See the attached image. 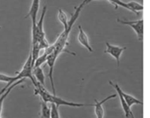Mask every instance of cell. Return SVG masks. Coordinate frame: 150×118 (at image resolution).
<instances>
[{
	"instance_id": "5bb4252c",
	"label": "cell",
	"mask_w": 150,
	"mask_h": 118,
	"mask_svg": "<svg viewBox=\"0 0 150 118\" xmlns=\"http://www.w3.org/2000/svg\"><path fill=\"white\" fill-rule=\"evenodd\" d=\"M13 79H14V76H10V75H6V74H0V81H1V82H4V83L7 84V85H6L4 88H3V89L0 91V96H1L3 93H4V92L6 91V89H7L11 84L14 83Z\"/></svg>"
},
{
	"instance_id": "6da1fadb",
	"label": "cell",
	"mask_w": 150,
	"mask_h": 118,
	"mask_svg": "<svg viewBox=\"0 0 150 118\" xmlns=\"http://www.w3.org/2000/svg\"><path fill=\"white\" fill-rule=\"evenodd\" d=\"M89 3H90L89 0H83V1L81 3V4H80L79 6L76 7L75 12L71 15V18H70V19L69 20L68 28L65 29V30H63V32L59 35L58 39H56L55 43L54 44V53L55 56L58 57V56H59L62 53H63V52H66V53H70V54L76 55L74 53H71V52L66 50V47H67V46L69 45V42H68V41H69V33H70V32H71V29H72V27H73L75 22L77 20L78 17L80 16V13H81L82 10L83 9V7H84L86 4H88Z\"/></svg>"
},
{
	"instance_id": "44dd1931",
	"label": "cell",
	"mask_w": 150,
	"mask_h": 118,
	"mask_svg": "<svg viewBox=\"0 0 150 118\" xmlns=\"http://www.w3.org/2000/svg\"><path fill=\"white\" fill-rule=\"evenodd\" d=\"M0 29H1V25H0Z\"/></svg>"
},
{
	"instance_id": "277c9868",
	"label": "cell",
	"mask_w": 150,
	"mask_h": 118,
	"mask_svg": "<svg viewBox=\"0 0 150 118\" xmlns=\"http://www.w3.org/2000/svg\"><path fill=\"white\" fill-rule=\"evenodd\" d=\"M117 21L122 25H129L133 30L135 32L138 40L142 41L144 39V20L143 19H139L137 21H129V20H121V19H117Z\"/></svg>"
},
{
	"instance_id": "d6986e66",
	"label": "cell",
	"mask_w": 150,
	"mask_h": 118,
	"mask_svg": "<svg viewBox=\"0 0 150 118\" xmlns=\"http://www.w3.org/2000/svg\"><path fill=\"white\" fill-rule=\"evenodd\" d=\"M129 118H135V117H134V114H132V115L130 116V117H129Z\"/></svg>"
},
{
	"instance_id": "30bf717a",
	"label": "cell",
	"mask_w": 150,
	"mask_h": 118,
	"mask_svg": "<svg viewBox=\"0 0 150 118\" xmlns=\"http://www.w3.org/2000/svg\"><path fill=\"white\" fill-rule=\"evenodd\" d=\"M23 81H24V79L17 81L16 82H14L13 84H11V86L6 89V91H5L4 93H3V94L0 96V117H1L2 111H3V105H4V102L5 98H6V97L8 96V95L11 93V89H12V88H14L15 87H17L18 84H21Z\"/></svg>"
},
{
	"instance_id": "ac0fdd59",
	"label": "cell",
	"mask_w": 150,
	"mask_h": 118,
	"mask_svg": "<svg viewBox=\"0 0 150 118\" xmlns=\"http://www.w3.org/2000/svg\"><path fill=\"white\" fill-rule=\"evenodd\" d=\"M51 106V118H61L60 117V113H59V110L54 103H50Z\"/></svg>"
},
{
	"instance_id": "9c48e42d",
	"label": "cell",
	"mask_w": 150,
	"mask_h": 118,
	"mask_svg": "<svg viewBox=\"0 0 150 118\" xmlns=\"http://www.w3.org/2000/svg\"><path fill=\"white\" fill-rule=\"evenodd\" d=\"M78 28H79V33H78V41L80 42L81 45H83L86 49H88L89 52L92 53L93 52V49L90 44V41H89V38L87 36V34L85 33V32L83 31L82 25H78Z\"/></svg>"
},
{
	"instance_id": "4fadbf2b",
	"label": "cell",
	"mask_w": 150,
	"mask_h": 118,
	"mask_svg": "<svg viewBox=\"0 0 150 118\" xmlns=\"http://www.w3.org/2000/svg\"><path fill=\"white\" fill-rule=\"evenodd\" d=\"M40 118H51V106L40 99Z\"/></svg>"
},
{
	"instance_id": "3957f363",
	"label": "cell",
	"mask_w": 150,
	"mask_h": 118,
	"mask_svg": "<svg viewBox=\"0 0 150 118\" xmlns=\"http://www.w3.org/2000/svg\"><path fill=\"white\" fill-rule=\"evenodd\" d=\"M46 12H47V5L43 7L41 16L40 18V20L37 22L36 25L32 27V46L39 44L41 50H44L50 46L46 39L45 36L46 34L44 32V18H45Z\"/></svg>"
},
{
	"instance_id": "2e32d148",
	"label": "cell",
	"mask_w": 150,
	"mask_h": 118,
	"mask_svg": "<svg viewBox=\"0 0 150 118\" xmlns=\"http://www.w3.org/2000/svg\"><path fill=\"white\" fill-rule=\"evenodd\" d=\"M128 5L130 6L131 8V11L134 12V13H138L140 11H142L144 10V7L142 4H141L140 3H137V2H134V1H131L129 3H127Z\"/></svg>"
},
{
	"instance_id": "e0dca14e",
	"label": "cell",
	"mask_w": 150,
	"mask_h": 118,
	"mask_svg": "<svg viewBox=\"0 0 150 118\" xmlns=\"http://www.w3.org/2000/svg\"><path fill=\"white\" fill-rule=\"evenodd\" d=\"M108 1H109L112 4H113V5L115 6L116 9L118 8V6H121V7H123V8H126L127 10L131 11V8H130V6L128 5V4L123 2L122 0H108Z\"/></svg>"
},
{
	"instance_id": "5b68a950",
	"label": "cell",
	"mask_w": 150,
	"mask_h": 118,
	"mask_svg": "<svg viewBox=\"0 0 150 118\" xmlns=\"http://www.w3.org/2000/svg\"><path fill=\"white\" fill-rule=\"evenodd\" d=\"M105 46H106V49L105 50V53L112 55L116 60L118 67H120L121 54L125 51V49H127V47H125V46L121 47V46H113V45H111L108 42H105Z\"/></svg>"
},
{
	"instance_id": "ba28073f",
	"label": "cell",
	"mask_w": 150,
	"mask_h": 118,
	"mask_svg": "<svg viewBox=\"0 0 150 118\" xmlns=\"http://www.w3.org/2000/svg\"><path fill=\"white\" fill-rule=\"evenodd\" d=\"M118 96V94H114V95H112V96H109L108 97L105 98L103 101L101 102H98L97 99H95V104H94V108H95V114H96V117L97 118H104L105 116V110H104V108H103V104L107 102L108 100L112 99V98H115L116 96Z\"/></svg>"
},
{
	"instance_id": "7402d4cb",
	"label": "cell",
	"mask_w": 150,
	"mask_h": 118,
	"mask_svg": "<svg viewBox=\"0 0 150 118\" xmlns=\"http://www.w3.org/2000/svg\"><path fill=\"white\" fill-rule=\"evenodd\" d=\"M0 118H1V117H0Z\"/></svg>"
},
{
	"instance_id": "7c38bea8",
	"label": "cell",
	"mask_w": 150,
	"mask_h": 118,
	"mask_svg": "<svg viewBox=\"0 0 150 118\" xmlns=\"http://www.w3.org/2000/svg\"><path fill=\"white\" fill-rule=\"evenodd\" d=\"M121 94H122V96H123V97H124V99H125L126 103H127V105H128L130 108H131L134 104L143 105V102H142V101H141V100H139V99H137V98L134 97L133 96L128 95V94H126V93H125V92H123V91H121Z\"/></svg>"
},
{
	"instance_id": "52a82bcc",
	"label": "cell",
	"mask_w": 150,
	"mask_h": 118,
	"mask_svg": "<svg viewBox=\"0 0 150 118\" xmlns=\"http://www.w3.org/2000/svg\"><path fill=\"white\" fill-rule=\"evenodd\" d=\"M57 56L54 55V53H52L47 60V64L48 66L49 71H48V77L51 82V87H52V91H53V95H56L55 93V88H54V77H53V74H54V65H55V61L57 60Z\"/></svg>"
},
{
	"instance_id": "8fae6325",
	"label": "cell",
	"mask_w": 150,
	"mask_h": 118,
	"mask_svg": "<svg viewBox=\"0 0 150 118\" xmlns=\"http://www.w3.org/2000/svg\"><path fill=\"white\" fill-rule=\"evenodd\" d=\"M33 75L38 83H40V85L45 87V79L46 78H45V74H44V72H43V69L41 68V67H34L33 69Z\"/></svg>"
},
{
	"instance_id": "7a4b0ae2",
	"label": "cell",
	"mask_w": 150,
	"mask_h": 118,
	"mask_svg": "<svg viewBox=\"0 0 150 118\" xmlns=\"http://www.w3.org/2000/svg\"><path fill=\"white\" fill-rule=\"evenodd\" d=\"M34 95L35 96H40V99L47 103H54L57 107L61 105L64 106H69V107H75V108H81V107H90V106H94L93 104H83V103H71L68 102L66 100H63L62 98H60L56 96V95L50 94L45 87L40 85V83H37V85L34 87Z\"/></svg>"
},
{
	"instance_id": "8992f818",
	"label": "cell",
	"mask_w": 150,
	"mask_h": 118,
	"mask_svg": "<svg viewBox=\"0 0 150 118\" xmlns=\"http://www.w3.org/2000/svg\"><path fill=\"white\" fill-rule=\"evenodd\" d=\"M109 83H110L111 86H112V87L115 88V91L117 92V94H118V96H119V98H120V101L122 109H123V110H124V112H125L126 117L129 118L130 117V116L133 114V112H132V110H131V108H130V107L127 105V103H126V101H125V99H124V97H123V96H122V94H121L122 89L120 88V86H119L117 83H113V82L111 81H109Z\"/></svg>"
},
{
	"instance_id": "ffe728a7",
	"label": "cell",
	"mask_w": 150,
	"mask_h": 118,
	"mask_svg": "<svg viewBox=\"0 0 150 118\" xmlns=\"http://www.w3.org/2000/svg\"><path fill=\"white\" fill-rule=\"evenodd\" d=\"M91 1H93V0H89V2H91Z\"/></svg>"
},
{
	"instance_id": "9a60e30c",
	"label": "cell",
	"mask_w": 150,
	"mask_h": 118,
	"mask_svg": "<svg viewBox=\"0 0 150 118\" xmlns=\"http://www.w3.org/2000/svg\"><path fill=\"white\" fill-rule=\"evenodd\" d=\"M58 19L62 24L63 28H64L63 30L67 29L68 28V25H69V19H68V17H67L66 13L62 9H59L58 10Z\"/></svg>"
}]
</instances>
